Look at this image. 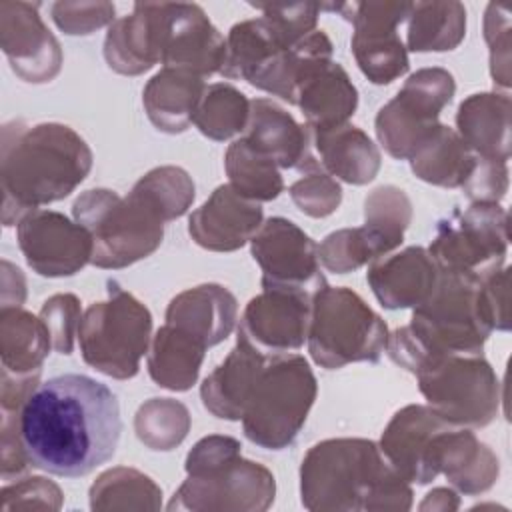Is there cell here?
I'll list each match as a JSON object with an SVG mask.
<instances>
[{
    "mask_svg": "<svg viewBox=\"0 0 512 512\" xmlns=\"http://www.w3.org/2000/svg\"><path fill=\"white\" fill-rule=\"evenodd\" d=\"M450 426L456 424L438 416L428 404H408L392 416L378 446L404 480L430 484L440 474V442Z\"/></svg>",
    "mask_w": 512,
    "mask_h": 512,
    "instance_id": "cell-16",
    "label": "cell"
},
{
    "mask_svg": "<svg viewBox=\"0 0 512 512\" xmlns=\"http://www.w3.org/2000/svg\"><path fill=\"white\" fill-rule=\"evenodd\" d=\"M412 222V202L398 186L374 188L364 200V226L384 244L386 252L398 248Z\"/></svg>",
    "mask_w": 512,
    "mask_h": 512,
    "instance_id": "cell-42",
    "label": "cell"
},
{
    "mask_svg": "<svg viewBox=\"0 0 512 512\" xmlns=\"http://www.w3.org/2000/svg\"><path fill=\"white\" fill-rule=\"evenodd\" d=\"M204 88V78L192 72L162 68L142 90L144 112L156 130L180 134L190 128Z\"/></svg>",
    "mask_w": 512,
    "mask_h": 512,
    "instance_id": "cell-29",
    "label": "cell"
},
{
    "mask_svg": "<svg viewBox=\"0 0 512 512\" xmlns=\"http://www.w3.org/2000/svg\"><path fill=\"white\" fill-rule=\"evenodd\" d=\"M506 250L508 214L500 204L482 202L442 218L428 248L438 270L466 272L480 280L504 266Z\"/></svg>",
    "mask_w": 512,
    "mask_h": 512,
    "instance_id": "cell-12",
    "label": "cell"
},
{
    "mask_svg": "<svg viewBox=\"0 0 512 512\" xmlns=\"http://www.w3.org/2000/svg\"><path fill=\"white\" fill-rule=\"evenodd\" d=\"M438 466L452 488L466 496L490 490L500 474V462L494 450L464 426H450L444 432Z\"/></svg>",
    "mask_w": 512,
    "mask_h": 512,
    "instance_id": "cell-30",
    "label": "cell"
},
{
    "mask_svg": "<svg viewBox=\"0 0 512 512\" xmlns=\"http://www.w3.org/2000/svg\"><path fill=\"white\" fill-rule=\"evenodd\" d=\"M228 184L244 198L270 202L284 190V180L276 162L252 146L244 136L234 140L224 156Z\"/></svg>",
    "mask_w": 512,
    "mask_h": 512,
    "instance_id": "cell-37",
    "label": "cell"
},
{
    "mask_svg": "<svg viewBox=\"0 0 512 512\" xmlns=\"http://www.w3.org/2000/svg\"><path fill=\"white\" fill-rule=\"evenodd\" d=\"M316 394V376L304 356L270 358L244 410V436L264 450L292 446L306 424Z\"/></svg>",
    "mask_w": 512,
    "mask_h": 512,
    "instance_id": "cell-8",
    "label": "cell"
},
{
    "mask_svg": "<svg viewBox=\"0 0 512 512\" xmlns=\"http://www.w3.org/2000/svg\"><path fill=\"white\" fill-rule=\"evenodd\" d=\"M244 138L270 156L278 168H294L304 174L322 170L312 146V128L298 124L294 116L272 98L250 100Z\"/></svg>",
    "mask_w": 512,
    "mask_h": 512,
    "instance_id": "cell-21",
    "label": "cell"
},
{
    "mask_svg": "<svg viewBox=\"0 0 512 512\" xmlns=\"http://www.w3.org/2000/svg\"><path fill=\"white\" fill-rule=\"evenodd\" d=\"M206 346L184 330L164 324L152 336L148 348V374L166 390L186 392L200 374Z\"/></svg>",
    "mask_w": 512,
    "mask_h": 512,
    "instance_id": "cell-31",
    "label": "cell"
},
{
    "mask_svg": "<svg viewBox=\"0 0 512 512\" xmlns=\"http://www.w3.org/2000/svg\"><path fill=\"white\" fill-rule=\"evenodd\" d=\"M310 302L312 298L296 292L264 290L246 304L238 338L268 358L294 354L308 336Z\"/></svg>",
    "mask_w": 512,
    "mask_h": 512,
    "instance_id": "cell-19",
    "label": "cell"
},
{
    "mask_svg": "<svg viewBox=\"0 0 512 512\" xmlns=\"http://www.w3.org/2000/svg\"><path fill=\"white\" fill-rule=\"evenodd\" d=\"M328 60H332V42L324 30H314L292 48L280 52L250 80V84L288 104H296L300 82L308 72Z\"/></svg>",
    "mask_w": 512,
    "mask_h": 512,
    "instance_id": "cell-33",
    "label": "cell"
},
{
    "mask_svg": "<svg viewBox=\"0 0 512 512\" xmlns=\"http://www.w3.org/2000/svg\"><path fill=\"white\" fill-rule=\"evenodd\" d=\"M340 12L354 26L350 40L360 72L378 86L390 84L410 68L408 50L398 36V26L408 18L412 2H348L322 4Z\"/></svg>",
    "mask_w": 512,
    "mask_h": 512,
    "instance_id": "cell-13",
    "label": "cell"
},
{
    "mask_svg": "<svg viewBox=\"0 0 512 512\" xmlns=\"http://www.w3.org/2000/svg\"><path fill=\"white\" fill-rule=\"evenodd\" d=\"M264 222L260 202L240 196L230 184H220L188 218L190 238L210 252H234L248 244Z\"/></svg>",
    "mask_w": 512,
    "mask_h": 512,
    "instance_id": "cell-20",
    "label": "cell"
},
{
    "mask_svg": "<svg viewBox=\"0 0 512 512\" xmlns=\"http://www.w3.org/2000/svg\"><path fill=\"white\" fill-rule=\"evenodd\" d=\"M268 360L246 340L236 338V346L200 384L204 408L220 420H242Z\"/></svg>",
    "mask_w": 512,
    "mask_h": 512,
    "instance_id": "cell-24",
    "label": "cell"
},
{
    "mask_svg": "<svg viewBox=\"0 0 512 512\" xmlns=\"http://www.w3.org/2000/svg\"><path fill=\"white\" fill-rule=\"evenodd\" d=\"M478 288L474 274L440 270L428 300L412 308L408 328L424 350V364L444 354H482L492 330L482 316Z\"/></svg>",
    "mask_w": 512,
    "mask_h": 512,
    "instance_id": "cell-9",
    "label": "cell"
},
{
    "mask_svg": "<svg viewBox=\"0 0 512 512\" xmlns=\"http://www.w3.org/2000/svg\"><path fill=\"white\" fill-rule=\"evenodd\" d=\"M510 112L508 94L478 92L464 98L456 112V132L462 142L486 160L508 162L510 158Z\"/></svg>",
    "mask_w": 512,
    "mask_h": 512,
    "instance_id": "cell-26",
    "label": "cell"
},
{
    "mask_svg": "<svg viewBox=\"0 0 512 512\" xmlns=\"http://www.w3.org/2000/svg\"><path fill=\"white\" fill-rule=\"evenodd\" d=\"M50 348V334L40 316L20 306H4L0 310L2 370L12 374L38 372Z\"/></svg>",
    "mask_w": 512,
    "mask_h": 512,
    "instance_id": "cell-34",
    "label": "cell"
},
{
    "mask_svg": "<svg viewBox=\"0 0 512 512\" xmlns=\"http://www.w3.org/2000/svg\"><path fill=\"white\" fill-rule=\"evenodd\" d=\"M152 342V314L116 280H108V298L82 312L78 344L82 360L96 372L128 380Z\"/></svg>",
    "mask_w": 512,
    "mask_h": 512,
    "instance_id": "cell-7",
    "label": "cell"
},
{
    "mask_svg": "<svg viewBox=\"0 0 512 512\" xmlns=\"http://www.w3.org/2000/svg\"><path fill=\"white\" fill-rule=\"evenodd\" d=\"M454 92V76L440 66L410 74L398 94L376 114L374 130L382 148L396 160H410L440 126L438 116L452 102Z\"/></svg>",
    "mask_w": 512,
    "mask_h": 512,
    "instance_id": "cell-11",
    "label": "cell"
},
{
    "mask_svg": "<svg viewBox=\"0 0 512 512\" xmlns=\"http://www.w3.org/2000/svg\"><path fill=\"white\" fill-rule=\"evenodd\" d=\"M40 374H42V370L30 372V374H12L8 370H2V384H0L2 410L22 412L26 400L40 384Z\"/></svg>",
    "mask_w": 512,
    "mask_h": 512,
    "instance_id": "cell-53",
    "label": "cell"
},
{
    "mask_svg": "<svg viewBox=\"0 0 512 512\" xmlns=\"http://www.w3.org/2000/svg\"><path fill=\"white\" fill-rule=\"evenodd\" d=\"M0 458H2V478L10 480L12 476H20L32 464L22 444L20 436V412L2 410L0 424Z\"/></svg>",
    "mask_w": 512,
    "mask_h": 512,
    "instance_id": "cell-52",
    "label": "cell"
},
{
    "mask_svg": "<svg viewBox=\"0 0 512 512\" xmlns=\"http://www.w3.org/2000/svg\"><path fill=\"white\" fill-rule=\"evenodd\" d=\"M406 22V50L412 52H448L466 36V8L456 0L412 2Z\"/></svg>",
    "mask_w": 512,
    "mask_h": 512,
    "instance_id": "cell-36",
    "label": "cell"
},
{
    "mask_svg": "<svg viewBox=\"0 0 512 512\" xmlns=\"http://www.w3.org/2000/svg\"><path fill=\"white\" fill-rule=\"evenodd\" d=\"M132 190H136L164 222L184 216L196 196L192 176L180 166L152 168L132 186Z\"/></svg>",
    "mask_w": 512,
    "mask_h": 512,
    "instance_id": "cell-41",
    "label": "cell"
},
{
    "mask_svg": "<svg viewBox=\"0 0 512 512\" xmlns=\"http://www.w3.org/2000/svg\"><path fill=\"white\" fill-rule=\"evenodd\" d=\"M226 38L198 4L164 2L162 68L192 72L210 78L222 72Z\"/></svg>",
    "mask_w": 512,
    "mask_h": 512,
    "instance_id": "cell-17",
    "label": "cell"
},
{
    "mask_svg": "<svg viewBox=\"0 0 512 512\" xmlns=\"http://www.w3.org/2000/svg\"><path fill=\"white\" fill-rule=\"evenodd\" d=\"M90 510H160L162 490L144 472L116 466L102 472L88 490Z\"/></svg>",
    "mask_w": 512,
    "mask_h": 512,
    "instance_id": "cell-38",
    "label": "cell"
},
{
    "mask_svg": "<svg viewBox=\"0 0 512 512\" xmlns=\"http://www.w3.org/2000/svg\"><path fill=\"white\" fill-rule=\"evenodd\" d=\"M288 192L296 208L310 218H326L336 212L342 202V186L324 170L306 172Z\"/></svg>",
    "mask_w": 512,
    "mask_h": 512,
    "instance_id": "cell-44",
    "label": "cell"
},
{
    "mask_svg": "<svg viewBox=\"0 0 512 512\" xmlns=\"http://www.w3.org/2000/svg\"><path fill=\"white\" fill-rule=\"evenodd\" d=\"M2 510L14 508H48L58 510L62 506V490L48 478L32 476L16 480L14 484H6L0 492Z\"/></svg>",
    "mask_w": 512,
    "mask_h": 512,
    "instance_id": "cell-49",
    "label": "cell"
},
{
    "mask_svg": "<svg viewBox=\"0 0 512 512\" xmlns=\"http://www.w3.org/2000/svg\"><path fill=\"white\" fill-rule=\"evenodd\" d=\"M312 146L318 152V164L330 176L364 186L372 182L380 170V150L372 138L354 124L312 130Z\"/></svg>",
    "mask_w": 512,
    "mask_h": 512,
    "instance_id": "cell-27",
    "label": "cell"
},
{
    "mask_svg": "<svg viewBox=\"0 0 512 512\" xmlns=\"http://www.w3.org/2000/svg\"><path fill=\"white\" fill-rule=\"evenodd\" d=\"M72 216L92 236L90 264L104 270L150 256L164 238V220L136 190L128 196L108 188L86 190L74 200Z\"/></svg>",
    "mask_w": 512,
    "mask_h": 512,
    "instance_id": "cell-5",
    "label": "cell"
},
{
    "mask_svg": "<svg viewBox=\"0 0 512 512\" xmlns=\"http://www.w3.org/2000/svg\"><path fill=\"white\" fill-rule=\"evenodd\" d=\"M386 342V322L352 288L326 284L312 296L306 344L320 368L378 362Z\"/></svg>",
    "mask_w": 512,
    "mask_h": 512,
    "instance_id": "cell-6",
    "label": "cell"
},
{
    "mask_svg": "<svg viewBox=\"0 0 512 512\" xmlns=\"http://www.w3.org/2000/svg\"><path fill=\"white\" fill-rule=\"evenodd\" d=\"M460 506L458 494L452 488H434L420 502V510H456Z\"/></svg>",
    "mask_w": 512,
    "mask_h": 512,
    "instance_id": "cell-54",
    "label": "cell"
},
{
    "mask_svg": "<svg viewBox=\"0 0 512 512\" xmlns=\"http://www.w3.org/2000/svg\"><path fill=\"white\" fill-rule=\"evenodd\" d=\"M250 116V100L238 88L226 82L206 84L194 112L192 124L210 140L224 142L244 134Z\"/></svg>",
    "mask_w": 512,
    "mask_h": 512,
    "instance_id": "cell-39",
    "label": "cell"
},
{
    "mask_svg": "<svg viewBox=\"0 0 512 512\" xmlns=\"http://www.w3.org/2000/svg\"><path fill=\"white\" fill-rule=\"evenodd\" d=\"M300 496L310 512H404L414 494L374 440L328 438L302 458Z\"/></svg>",
    "mask_w": 512,
    "mask_h": 512,
    "instance_id": "cell-3",
    "label": "cell"
},
{
    "mask_svg": "<svg viewBox=\"0 0 512 512\" xmlns=\"http://www.w3.org/2000/svg\"><path fill=\"white\" fill-rule=\"evenodd\" d=\"M2 224L14 226L28 212L70 196L92 168V150L66 124L26 126L12 120L0 140Z\"/></svg>",
    "mask_w": 512,
    "mask_h": 512,
    "instance_id": "cell-2",
    "label": "cell"
},
{
    "mask_svg": "<svg viewBox=\"0 0 512 512\" xmlns=\"http://www.w3.org/2000/svg\"><path fill=\"white\" fill-rule=\"evenodd\" d=\"M292 46L266 16L236 22L226 38V62L220 74L250 84L262 68Z\"/></svg>",
    "mask_w": 512,
    "mask_h": 512,
    "instance_id": "cell-32",
    "label": "cell"
},
{
    "mask_svg": "<svg viewBox=\"0 0 512 512\" xmlns=\"http://www.w3.org/2000/svg\"><path fill=\"white\" fill-rule=\"evenodd\" d=\"M484 40L490 50V76L496 86H510V10L490 2L484 12Z\"/></svg>",
    "mask_w": 512,
    "mask_h": 512,
    "instance_id": "cell-46",
    "label": "cell"
},
{
    "mask_svg": "<svg viewBox=\"0 0 512 512\" xmlns=\"http://www.w3.org/2000/svg\"><path fill=\"white\" fill-rule=\"evenodd\" d=\"M164 318L166 324L184 330L210 348L232 334L238 320V300L222 284H198L176 294Z\"/></svg>",
    "mask_w": 512,
    "mask_h": 512,
    "instance_id": "cell-25",
    "label": "cell"
},
{
    "mask_svg": "<svg viewBox=\"0 0 512 512\" xmlns=\"http://www.w3.org/2000/svg\"><path fill=\"white\" fill-rule=\"evenodd\" d=\"M296 106L312 130L346 124L358 108V90L342 64L328 60L300 82Z\"/></svg>",
    "mask_w": 512,
    "mask_h": 512,
    "instance_id": "cell-28",
    "label": "cell"
},
{
    "mask_svg": "<svg viewBox=\"0 0 512 512\" xmlns=\"http://www.w3.org/2000/svg\"><path fill=\"white\" fill-rule=\"evenodd\" d=\"M40 320L44 322L52 348L60 354H70L74 348V336L82 320L80 300L74 294H54L40 308Z\"/></svg>",
    "mask_w": 512,
    "mask_h": 512,
    "instance_id": "cell-45",
    "label": "cell"
},
{
    "mask_svg": "<svg viewBox=\"0 0 512 512\" xmlns=\"http://www.w3.org/2000/svg\"><path fill=\"white\" fill-rule=\"evenodd\" d=\"M16 240L28 266L46 278L74 276L92 260L90 232L54 210H32L16 224Z\"/></svg>",
    "mask_w": 512,
    "mask_h": 512,
    "instance_id": "cell-15",
    "label": "cell"
},
{
    "mask_svg": "<svg viewBox=\"0 0 512 512\" xmlns=\"http://www.w3.org/2000/svg\"><path fill=\"white\" fill-rule=\"evenodd\" d=\"M122 432L116 394L86 374L38 384L20 412V436L32 468L80 478L108 462Z\"/></svg>",
    "mask_w": 512,
    "mask_h": 512,
    "instance_id": "cell-1",
    "label": "cell"
},
{
    "mask_svg": "<svg viewBox=\"0 0 512 512\" xmlns=\"http://www.w3.org/2000/svg\"><path fill=\"white\" fill-rule=\"evenodd\" d=\"M54 24L70 36H88L114 22L112 2H56L50 8Z\"/></svg>",
    "mask_w": 512,
    "mask_h": 512,
    "instance_id": "cell-47",
    "label": "cell"
},
{
    "mask_svg": "<svg viewBox=\"0 0 512 512\" xmlns=\"http://www.w3.org/2000/svg\"><path fill=\"white\" fill-rule=\"evenodd\" d=\"M190 412L174 398H150L134 414V432L138 440L156 452L174 450L190 432Z\"/></svg>",
    "mask_w": 512,
    "mask_h": 512,
    "instance_id": "cell-40",
    "label": "cell"
},
{
    "mask_svg": "<svg viewBox=\"0 0 512 512\" xmlns=\"http://www.w3.org/2000/svg\"><path fill=\"white\" fill-rule=\"evenodd\" d=\"M438 274L440 270L426 248L408 246L372 260L366 280L386 310H402L426 302L436 288Z\"/></svg>",
    "mask_w": 512,
    "mask_h": 512,
    "instance_id": "cell-23",
    "label": "cell"
},
{
    "mask_svg": "<svg viewBox=\"0 0 512 512\" xmlns=\"http://www.w3.org/2000/svg\"><path fill=\"white\" fill-rule=\"evenodd\" d=\"M384 244L362 224L356 228H340L330 232L318 244L320 264L334 274H348L360 266L386 256Z\"/></svg>",
    "mask_w": 512,
    "mask_h": 512,
    "instance_id": "cell-43",
    "label": "cell"
},
{
    "mask_svg": "<svg viewBox=\"0 0 512 512\" xmlns=\"http://www.w3.org/2000/svg\"><path fill=\"white\" fill-rule=\"evenodd\" d=\"M252 8L260 10L290 42L296 44L316 30L318 16L324 10L322 4L312 2H296V4H252Z\"/></svg>",
    "mask_w": 512,
    "mask_h": 512,
    "instance_id": "cell-48",
    "label": "cell"
},
{
    "mask_svg": "<svg viewBox=\"0 0 512 512\" xmlns=\"http://www.w3.org/2000/svg\"><path fill=\"white\" fill-rule=\"evenodd\" d=\"M476 162V154L458 132L440 124L432 136L412 154L410 168L420 180L440 188H462Z\"/></svg>",
    "mask_w": 512,
    "mask_h": 512,
    "instance_id": "cell-35",
    "label": "cell"
},
{
    "mask_svg": "<svg viewBox=\"0 0 512 512\" xmlns=\"http://www.w3.org/2000/svg\"><path fill=\"white\" fill-rule=\"evenodd\" d=\"M510 266H502L500 270L484 276L478 288L480 310L490 326V330L508 332L510 316H508V300H510Z\"/></svg>",
    "mask_w": 512,
    "mask_h": 512,
    "instance_id": "cell-51",
    "label": "cell"
},
{
    "mask_svg": "<svg viewBox=\"0 0 512 512\" xmlns=\"http://www.w3.org/2000/svg\"><path fill=\"white\" fill-rule=\"evenodd\" d=\"M164 2H136L132 12L116 18L104 38L106 64L124 76H138L162 58Z\"/></svg>",
    "mask_w": 512,
    "mask_h": 512,
    "instance_id": "cell-22",
    "label": "cell"
},
{
    "mask_svg": "<svg viewBox=\"0 0 512 512\" xmlns=\"http://www.w3.org/2000/svg\"><path fill=\"white\" fill-rule=\"evenodd\" d=\"M462 190L470 202L498 204L508 192V162L478 158Z\"/></svg>",
    "mask_w": 512,
    "mask_h": 512,
    "instance_id": "cell-50",
    "label": "cell"
},
{
    "mask_svg": "<svg viewBox=\"0 0 512 512\" xmlns=\"http://www.w3.org/2000/svg\"><path fill=\"white\" fill-rule=\"evenodd\" d=\"M40 4L0 2V44L12 72L30 84H44L56 78L62 68V48L44 24Z\"/></svg>",
    "mask_w": 512,
    "mask_h": 512,
    "instance_id": "cell-18",
    "label": "cell"
},
{
    "mask_svg": "<svg viewBox=\"0 0 512 512\" xmlns=\"http://www.w3.org/2000/svg\"><path fill=\"white\" fill-rule=\"evenodd\" d=\"M186 480L168 502V510L192 512H264L276 496L272 472L242 458V444L232 436L200 438L184 462Z\"/></svg>",
    "mask_w": 512,
    "mask_h": 512,
    "instance_id": "cell-4",
    "label": "cell"
},
{
    "mask_svg": "<svg viewBox=\"0 0 512 512\" xmlns=\"http://www.w3.org/2000/svg\"><path fill=\"white\" fill-rule=\"evenodd\" d=\"M250 252L262 270L264 290L296 292L312 298L326 286L318 244L292 220L272 216L250 240Z\"/></svg>",
    "mask_w": 512,
    "mask_h": 512,
    "instance_id": "cell-14",
    "label": "cell"
},
{
    "mask_svg": "<svg viewBox=\"0 0 512 512\" xmlns=\"http://www.w3.org/2000/svg\"><path fill=\"white\" fill-rule=\"evenodd\" d=\"M416 378L426 404L450 424L484 428L498 416L500 380L482 354L430 358Z\"/></svg>",
    "mask_w": 512,
    "mask_h": 512,
    "instance_id": "cell-10",
    "label": "cell"
}]
</instances>
